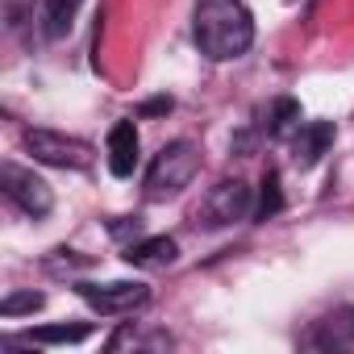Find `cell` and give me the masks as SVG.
I'll use <instances>...</instances> for the list:
<instances>
[{"label": "cell", "mask_w": 354, "mask_h": 354, "mask_svg": "<svg viewBox=\"0 0 354 354\" xmlns=\"http://www.w3.org/2000/svg\"><path fill=\"white\" fill-rule=\"evenodd\" d=\"M192 30H196V46L217 63L246 55L254 42V17L242 0H201Z\"/></svg>", "instance_id": "cell-1"}, {"label": "cell", "mask_w": 354, "mask_h": 354, "mask_svg": "<svg viewBox=\"0 0 354 354\" xmlns=\"http://www.w3.org/2000/svg\"><path fill=\"white\" fill-rule=\"evenodd\" d=\"M42 292H13V296H5L0 300V313L5 317H21V313H34V308H42Z\"/></svg>", "instance_id": "cell-14"}, {"label": "cell", "mask_w": 354, "mask_h": 354, "mask_svg": "<svg viewBox=\"0 0 354 354\" xmlns=\"http://www.w3.org/2000/svg\"><path fill=\"white\" fill-rule=\"evenodd\" d=\"M142 113H146V117H154V113H171V96H158V100H146V104H142Z\"/></svg>", "instance_id": "cell-15"}, {"label": "cell", "mask_w": 354, "mask_h": 354, "mask_svg": "<svg viewBox=\"0 0 354 354\" xmlns=\"http://www.w3.org/2000/svg\"><path fill=\"white\" fill-rule=\"evenodd\" d=\"M329 142H333V125L329 121H308V125H300L296 129V167H317V158L329 150Z\"/></svg>", "instance_id": "cell-8"}, {"label": "cell", "mask_w": 354, "mask_h": 354, "mask_svg": "<svg viewBox=\"0 0 354 354\" xmlns=\"http://www.w3.org/2000/svg\"><path fill=\"white\" fill-rule=\"evenodd\" d=\"M196 171H201V150H196L188 138L162 146V150L154 154L150 171H146V196H150V201H167V196H175V192H184V188L192 184Z\"/></svg>", "instance_id": "cell-2"}, {"label": "cell", "mask_w": 354, "mask_h": 354, "mask_svg": "<svg viewBox=\"0 0 354 354\" xmlns=\"http://www.w3.org/2000/svg\"><path fill=\"white\" fill-rule=\"evenodd\" d=\"M271 138H292L296 129H300V104L296 100H275V109H271Z\"/></svg>", "instance_id": "cell-12"}, {"label": "cell", "mask_w": 354, "mask_h": 354, "mask_svg": "<svg viewBox=\"0 0 354 354\" xmlns=\"http://www.w3.org/2000/svg\"><path fill=\"white\" fill-rule=\"evenodd\" d=\"M80 5H84V0H46V5H42V34H46L50 42L67 38L71 26H75Z\"/></svg>", "instance_id": "cell-10"}, {"label": "cell", "mask_w": 354, "mask_h": 354, "mask_svg": "<svg viewBox=\"0 0 354 354\" xmlns=\"http://www.w3.org/2000/svg\"><path fill=\"white\" fill-rule=\"evenodd\" d=\"M80 296L96 308V313H133L138 304H146V283H133V279H113V283H80Z\"/></svg>", "instance_id": "cell-5"}, {"label": "cell", "mask_w": 354, "mask_h": 354, "mask_svg": "<svg viewBox=\"0 0 354 354\" xmlns=\"http://www.w3.org/2000/svg\"><path fill=\"white\" fill-rule=\"evenodd\" d=\"M279 209H283L279 175H275V171H267V175H263V192H259V209H254V217H259V221H267V217H275Z\"/></svg>", "instance_id": "cell-13"}, {"label": "cell", "mask_w": 354, "mask_h": 354, "mask_svg": "<svg viewBox=\"0 0 354 354\" xmlns=\"http://www.w3.org/2000/svg\"><path fill=\"white\" fill-rule=\"evenodd\" d=\"M133 167H138V129L133 121H117L109 129V171L125 180V175H133Z\"/></svg>", "instance_id": "cell-7"}, {"label": "cell", "mask_w": 354, "mask_h": 354, "mask_svg": "<svg viewBox=\"0 0 354 354\" xmlns=\"http://www.w3.org/2000/svg\"><path fill=\"white\" fill-rule=\"evenodd\" d=\"M0 180H5V196H9V201L21 209V213H30V217H46V213H50L55 196H50L46 180H38L34 171L5 167V171H0Z\"/></svg>", "instance_id": "cell-6"}, {"label": "cell", "mask_w": 354, "mask_h": 354, "mask_svg": "<svg viewBox=\"0 0 354 354\" xmlns=\"http://www.w3.org/2000/svg\"><path fill=\"white\" fill-rule=\"evenodd\" d=\"M246 213H250V188H246L242 180H221V184L205 196V205H201L196 217H205L209 230H221V225L242 221Z\"/></svg>", "instance_id": "cell-4"}, {"label": "cell", "mask_w": 354, "mask_h": 354, "mask_svg": "<svg viewBox=\"0 0 354 354\" xmlns=\"http://www.w3.org/2000/svg\"><path fill=\"white\" fill-rule=\"evenodd\" d=\"M26 150H30L38 162H50V167H71V171L92 167V146L80 142V138L55 133V129H30V133H26Z\"/></svg>", "instance_id": "cell-3"}, {"label": "cell", "mask_w": 354, "mask_h": 354, "mask_svg": "<svg viewBox=\"0 0 354 354\" xmlns=\"http://www.w3.org/2000/svg\"><path fill=\"white\" fill-rule=\"evenodd\" d=\"M88 333H92L88 325H42V329H30V342H42V346H75Z\"/></svg>", "instance_id": "cell-11"}, {"label": "cell", "mask_w": 354, "mask_h": 354, "mask_svg": "<svg viewBox=\"0 0 354 354\" xmlns=\"http://www.w3.org/2000/svg\"><path fill=\"white\" fill-rule=\"evenodd\" d=\"M175 254H180V246H175L171 238H146V242H133V246L125 250V263H129V267L158 271V267H171Z\"/></svg>", "instance_id": "cell-9"}]
</instances>
